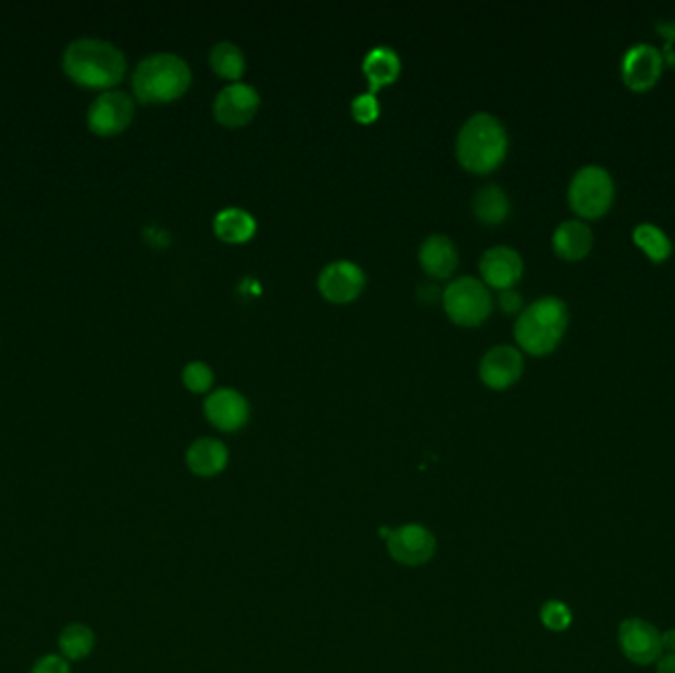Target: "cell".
Instances as JSON below:
<instances>
[{
	"label": "cell",
	"mask_w": 675,
	"mask_h": 673,
	"mask_svg": "<svg viewBox=\"0 0 675 673\" xmlns=\"http://www.w3.org/2000/svg\"><path fill=\"white\" fill-rule=\"evenodd\" d=\"M658 673H675V654H666L658 660Z\"/></svg>",
	"instance_id": "30"
},
{
	"label": "cell",
	"mask_w": 675,
	"mask_h": 673,
	"mask_svg": "<svg viewBox=\"0 0 675 673\" xmlns=\"http://www.w3.org/2000/svg\"><path fill=\"white\" fill-rule=\"evenodd\" d=\"M95 646V634L85 624H70L60 634V650L66 660H83Z\"/></svg>",
	"instance_id": "24"
},
{
	"label": "cell",
	"mask_w": 675,
	"mask_h": 673,
	"mask_svg": "<svg viewBox=\"0 0 675 673\" xmlns=\"http://www.w3.org/2000/svg\"><path fill=\"white\" fill-rule=\"evenodd\" d=\"M421 267L435 279H445L458 267V249L445 233H431L419 247Z\"/></svg>",
	"instance_id": "16"
},
{
	"label": "cell",
	"mask_w": 675,
	"mask_h": 673,
	"mask_svg": "<svg viewBox=\"0 0 675 673\" xmlns=\"http://www.w3.org/2000/svg\"><path fill=\"white\" fill-rule=\"evenodd\" d=\"M622 654L638 666H650L662 658V634L642 618H626L618 630Z\"/></svg>",
	"instance_id": "8"
},
{
	"label": "cell",
	"mask_w": 675,
	"mask_h": 673,
	"mask_svg": "<svg viewBox=\"0 0 675 673\" xmlns=\"http://www.w3.org/2000/svg\"><path fill=\"white\" fill-rule=\"evenodd\" d=\"M571 610L567 604L559 602V600H549L543 604L541 608V622L545 624V628L553 630V632H563L571 626Z\"/></svg>",
	"instance_id": "26"
},
{
	"label": "cell",
	"mask_w": 675,
	"mask_h": 673,
	"mask_svg": "<svg viewBox=\"0 0 675 673\" xmlns=\"http://www.w3.org/2000/svg\"><path fill=\"white\" fill-rule=\"evenodd\" d=\"M32 673H70V664L64 656L48 654L36 662Z\"/></svg>",
	"instance_id": "28"
},
{
	"label": "cell",
	"mask_w": 675,
	"mask_h": 673,
	"mask_svg": "<svg viewBox=\"0 0 675 673\" xmlns=\"http://www.w3.org/2000/svg\"><path fill=\"white\" fill-rule=\"evenodd\" d=\"M472 210L482 224L496 225L502 224L510 216L512 204L502 186L486 184L476 190L472 198Z\"/></svg>",
	"instance_id": "20"
},
{
	"label": "cell",
	"mask_w": 675,
	"mask_h": 673,
	"mask_svg": "<svg viewBox=\"0 0 675 673\" xmlns=\"http://www.w3.org/2000/svg\"><path fill=\"white\" fill-rule=\"evenodd\" d=\"M229 452L225 449L224 443L212 437L198 439L190 445L186 452L188 466L194 474L198 476H216L227 466Z\"/></svg>",
	"instance_id": "19"
},
{
	"label": "cell",
	"mask_w": 675,
	"mask_h": 673,
	"mask_svg": "<svg viewBox=\"0 0 675 673\" xmlns=\"http://www.w3.org/2000/svg\"><path fill=\"white\" fill-rule=\"evenodd\" d=\"M498 304H500V308L504 312L514 314V312H518L524 306V299H522V295L516 289H504V291H500Z\"/></svg>",
	"instance_id": "29"
},
{
	"label": "cell",
	"mask_w": 675,
	"mask_h": 673,
	"mask_svg": "<svg viewBox=\"0 0 675 673\" xmlns=\"http://www.w3.org/2000/svg\"><path fill=\"white\" fill-rule=\"evenodd\" d=\"M553 249L559 257L569 261H579L587 257L593 249L595 235L591 225L583 220H565L553 231Z\"/></svg>",
	"instance_id": "17"
},
{
	"label": "cell",
	"mask_w": 675,
	"mask_h": 673,
	"mask_svg": "<svg viewBox=\"0 0 675 673\" xmlns=\"http://www.w3.org/2000/svg\"><path fill=\"white\" fill-rule=\"evenodd\" d=\"M569 324V308L567 302L559 297L547 295L533 300L520 312L514 336L520 348L533 356H545L553 352Z\"/></svg>",
	"instance_id": "3"
},
{
	"label": "cell",
	"mask_w": 675,
	"mask_h": 673,
	"mask_svg": "<svg viewBox=\"0 0 675 673\" xmlns=\"http://www.w3.org/2000/svg\"><path fill=\"white\" fill-rule=\"evenodd\" d=\"M206 417L222 431H237L249 419V403L243 393L233 387L214 389L204 403Z\"/></svg>",
	"instance_id": "15"
},
{
	"label": "cell",
	"mask_w": 675,
	"mask_h": 673,
	"mask_svg": "<svg viewBox=\"0 0 675 673\" xmlns=\"http://www.w3.org/2000/svg\"><path fill=\"white\" fill-rule=\"evenodd\" d=\"M443 304L450 318L462 326H476L484 322L494 306L492 293L482 279L458 277L443 291Z\"/></svg>",
	"instance_id": "6"
},
{
	"label": "cell",
	"mask_w": 675,
	"mask_h": 673,
	"mask_svg": "<svg viewBox=\"0 0 675 673\" xmlns=\"http://www.w3.org/2000/svg\"><path fill=\"white\" fill-rule=\"evenodd\" d=\"M510 149V137L504 123L486 111L470 115L456 135L458 162L476 174L496 170Z\"/></svg>",
	"instance_id": "2"
},
{
	"label": "cell",
	"mask_w": 675,
	"mask_h": 673,
	"mask_svg": "<svg viewBox=\"0 0 675 673\" xmlns=\"http://www.w3.org/2000/svg\"><path fill=\"white\" fill-rule=\"evenodd\" d=\"M257 229L255 218L243 208H224L214 218V231L229 243H241L253 237Z\"/></svg>",
	"instance_id": "21"
},
{
	"label": "cell",
	"mask_w": 675,
	"mask_h": 673,
	"mask_svg": "<svg viewBox=\"0 0 675 673\" xmlns=\"http://www.w3.org/2000/svg\"><path fill=\"white\" fill-rule=\"evenodd\" d=\"M664 70L662 52L654 44H634L622 58V79L632 91L654 87Z\"/></svg>",
	"instance_id": "11"
},
{
	"label": "cell",
	"mask_w": 675,
	"mask_h": 673,
	"mask_svg": "<svg viewBox=\"0 0 675 673\" xmlns=\"http://www.w3.org/2000/svg\"><path fill=\"white\" fill-rule=\"evenodd\" d=\"M662 650H668V654H675V630H668L662 634Z\"/></svg>",
	"instance_id": "31"
},
{
	"label": "cell",
	"mask_w": 675,
	"mask_h": 673,
	"mask_svg": "<svg viewBox=\"0 0 675 673\" xmlns=\"http://www.w3.org/2000/svg\"><path fill=\"white\" fill-rule=\"evenodd\" d=\"M362 70L368 77V93H377L383 85H389L401 74V58L391 46H375L362 64Z\"/></svg>",
	"instance_id": "18"
},
{
	"label": "cell",
	"mask_w": 675,
	"mask_h": 673,
	"mask_svg": "<svg viewBox=\"0 0 675 673\" xmlns=\"http://www.w3.org/2000/svg\"><path fill=\"white\" fill-rule=\"evenodd\" d=\"M482 281L498 291L514 289L524 275V259L518 249L510 245H494L484 251L480 259Z\"/></svg>",
	"instance_id": "13"
},
{
	"label": "cell",
	"mask_w": 675,
	"mask_h": 673,
	"mask_svg": "<svg viewBox=\"0 0 675 673\" xmlns=\"http://www.w3.org/2000/svg\"><path fill=\"white\" fill-rule=\"evenodd\" d=\"M366 287L364 269L348 259L328 263L318 275V289L324 299L350 302L358 299Z\"/></svg>",
	"instance_id": "10"
},
{
	"label": "cell",
	"mask_w": 675,
	"mask_h": 673,
	"mask_svg": "<svg viewBox=\"0 0 675 673\" xmlns=\"http://www.w3.org/2000/svg\"><path fill=\"white\" fill-rule=\"evenodd\" d=\"M612 174L599 164H587L579 168L567 188L569 206L585 220H597L604 216L614 202Z\"/></svg>",
	"instance_id": "5"
},
{
	"label": "cell",
	"mask_w": 675,
	"mask_h": 673,
	"mask_svg": "<svg viewBox=\"0 0 675 673\" xmlns=\"http://www.w3.org/2000/svg\"><path fill=\"white\" fill-rule=\"evenodd\" d=\"M135 117V103L125 91L109 89L97 95L87 111V127L99 137L123 133Z\"/></svg>",
	"instance_id": "7"
},
{
	"label": "cell",
	"mask_w": 675,
	"mask_h": 673,
	"mask_svg": "<svg viewBox=\"0 0 675 673\" xmlns=\"http://www.w3.org/2000/svg\"><path fill=\"white\" fill-rule=\"evenodd\" d=\"M192 70L184 58L172 52L150 54L133 72V91L141 103H168L186 93Z\"/></svg>",
	"instance_id": "4"
},
{
	"label": "cell",
	"mask_w": 675,
	"mask_h": 673,
	"mask_svg": "<svg viewBox=\"0 0 675 673\" xmlns=\"http://www.w3.org/2000/svg\"><path fill=\"white\" fill-rule=\"evenodd\" d=\"M632 239L654 263H664L674 253V243L668 233L650 222L636 225L632 231Z\"/></svg>",
	"instance_id": "22"
},
{
	"label": "cell",
	"mask_w": 675,
	"mask_h": 673,
	"mask_svg": "<svg viewBox=\"0 0 675 673\" xmlns=\"http://www.w3.org/2000/svg\"><path fill=\"white\" fill-rule=\"evenodd\" d=\"M478 372L488 387L506 389L524 374V356L516 346L496 344L482 356Z\"/></svg>",
	"instance_id": "12"
},
{
	"label": "cell",
	"mask_w": 675,
	"mask_h": 673,
	"mask_svg": "<svg viewBox=\"0 0 675 673\" xmlns=\"http://www.w3.org/2000/svg\"><path fill=\"white\" fill-rule=\"evenodd\" d=\"M66 75L87 89H111L127 72L125 54L111 42L99 38L74 40L62 60Z\"/></svg>",
	"instance_id": "1"
},
{
	"label": "cell",
	"mask_w": 675,
	"mask_h": 673,
	"mask_svg": "<svg viewBox=\"0 0 675 673\" xmlns=\"http://www.w3.org/2000/svg\"><path fill=\"white\" fill-rule=\"evenodd\" d=\"M261 105L259 91L245 81H231L214 99V117L225 127L249 123Z\"/></svg>",
	"instance_id": "9"
},
{
	"label": "cell",
	"mask_w": 675,
	"mask_h": 673,
	"mask_svg": "<svg viewBox=\"0 0 675 673\" xmlns=\"http://www.w3.org/2000/svg\"><path fill=\"white\" fill-rule=\"evenodd\" d=\"M387 535L391 557L403 565H423L435 553V537L423 525H403Z\"/></svg>",
	"instance_id": "14"
},
{
	"label": "cell",
	"mask_w": 675,
	"mask_h": 673,
	"mask_svg": "<svg viewBox=\"0 0 675 673\" xmlns=\"http://www.w3.org/2000/svg\"><path fill=\"white\" fill-rule=\"evenodd\" d=\"M210 66L220 77L239 81L245 74V54L237 44L222 40L210 50Z\"/></svg>",
	"instance_id": "23"
},
{
	"label": "cell",
	"mask_w": 675,
	"mask_h": 673,
	"mask_svg": "<svg viewBox=\"0 0 675 673\" xmlns=\"http://www.w3.org/2000/svg\"><path fill=\"white\" fill-rule=\"evenodd\" d=\"M182 381L184 385L194 391V393H204L212 387L214 383V370L202 362V360H194V362H188L182 370Z\"/></svg>",
	"instance_id": "25"
},
{
	"label": "cell",
	"mask_w": 675,
	"mask_h": 673,
	"mask_svg": "<svg viewBox=\"0 0 675 673\" xmlns=\"http://www.w3.org/2000/svg\"><path fill=\"white\" fill-rule=\"evenodd\" d=\"M352 115L360 121V123H372L379 115V101L374 93H360L354 101H352Z\"/></svg>",
	"instance_id": "27"
}]
</instances>
